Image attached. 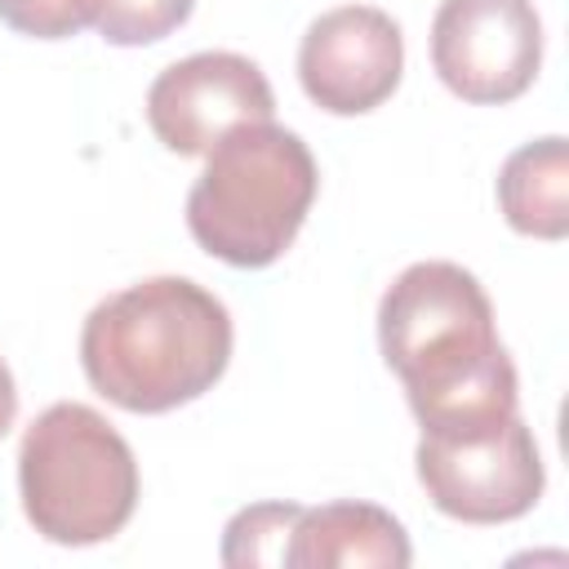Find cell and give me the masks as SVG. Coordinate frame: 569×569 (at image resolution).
<instances>
[{"mask_svg": "<svg viewBox=\"0 0 569 569\" xmlns=\"http://www.w3.org/2000/svg\"><path fill=\"white\" fill-rule=\"evenodd\" d=\"M378 347L422 436H489L516 418L520 382L493 302L458 262L405 267L378 302Z\"/></svg>", "mask_w": 569, "mask_h": 569, "instance_id": "6da1fadb", "label": "cell"}, {"mask_svg": "<svg viewBox=\"0 0 569 569\" xmlns=\"http://www.w3.org/2000/svg\"><path fill=\"white\" fill-rule=\"evenodd\" d=\"M231 360L222 298L187 276H151L102 298L80 329V365L98 396L129 413H169L204 396Z\"/></svg>", "mask_w": 569, "mask_h": 569, "instance_id": "7a4b0ae2", "label": "cell"}, {"mask_svg": "<svg viewBox=\"0 0 569 569\" xmlns=\"http://www.w3.org/2000/svg\"><path fill=\"white\" fill-rule=\"evenodd\" d=\"M320 191L307 142L284 124H240L209 156L187 191L196 244L231 267H271L302 231Z\"/></svg>", "mask_w": 569, "mask_h": 569, "instance_id": "3957f363", "label": "cell"}, {"mask_svg": "<svg viewBox=\"0 0 569 569\" xmlns=\"http://www.w3.org/2000/svg\"><path fill=\"white\" fill-rule=\"evenodd\" d=\"M18 493L40 538L93 547L129 525L138 507V458L98 409L58 400L22 431Z\"/></svg>", "mask_w": 569, "mask_h": 569, "instance_id": "277c9868", "label": "cell"}, {"mask_svg": "<svg viewBox=\"0 0 569 569\" xmlns=\"http://www.w3.org/2000/svg\"><path fill=\"white\" fill-rule=\"evenodd\" d=\"M418 480L436 511L467 525H507L538 507L547 471L520 413L489 436H422L413 449Z\"/></svg>", "mask_w": 569, "mask_h": 569, "instance_id": "5b68a950", "label": "cell"}, {"mask_svg": "<svg viewBox=\"0 0 569 569\" xmlns=\"http://www.w3.org/2000/svg\"><path fill=\"white\" fill-rule=\"evenodd\" d=\"M542 62L533 0H440L431 22V67L449 93L476 107L520 98Z\"/></svg>", "mask_w": 569, "mask_h": 569, "instance_id": "8992f818", "label": "cell"}, {"mask_svg": "<svg viewBox=\"0 0 569 569\" xmlns=\"http://www.w3.org/2000/svg\"><path fill=\"white\" fill-rule=\"evenodd\" d=\"M271 111L276 93L262 67L227 49L169 62L147 89V124L178 156H209L231 129L262 124Z\"/></svg>", "mask_w": 569, "mask_h": 569, "instance_id": "52a82bcc", "label": "cell"}, {"mask_svg": "<svg viewBox=\"0 0 569 569\" xmlns=\"http://www.w3.org/2000/svg\"><path fill=\"white\" fill-rule=\"evenodd\" d=\"M405 71V36L373 4L320 13L298 44V80L329 116H365L382 107Z\"/></svg>", "mask_w": 569, "mask_h": 569, "instance_id": "ba28073f", "label": "cell"}, {"mask_svg": "<svg viewBox=\"0 0 569 569\" xmlns=\"http://www.w3.org/2000/svg\"><path fill=\"white\" fill-rule=\"evenodd\" d=\"M413 560V547L405 538V525L373 507V502H325L302 507L284 565L293 569H405Z\"/></svg>", "mask_w": 569, "mask_h": 569, "instance_id": "9c48e42d", "label": "cell"}, {"mask_svg": "<svg viewBox=\"0 0 569 569\" xmlns=\"http://www.w3.org/2000/svg\"><path fill=\"white\" fill-rule=\"evenodd\" d=\"M498 204L520 236H569V147L565 138H538L507 156L498 173Z\"/></svg>", "mask_w": 569, "mask_h": 569, "instance_id": "30bf717a", "label": "cell"}, {"mask_svg": "<svg viewBox=\"0 0 569 569\" xmlns=\"http://www.w3.org/2000/svg\"><path fill=\"white\" fill-rule=\"evenodd\" d=\"M298 516H302L298 502H258V507L236 511L222 533V565H236V569L284 565Z\"/></svg>", "mask_w": 569, "mask_h": 569, "instance_id": "8fae6325", "label": "cell"}, {"mask_svg": "<svg viewBox=\"0 0 569 569\" xmlns=\"http://www.w3.org/2000/svg\"><path fill=\"white\" fill-rule=\"evenodd\" d=\"M196 0H84L89 27L120 49L156 44L191 18Z\"/></svg>", "mask_w": 569, "mask_h": 569, "instance_id": "7c38bea8", "label": "cell"}, {"mask_svg": "<svg viewBox=\"0 0 569 569\" xmlns=\"http://www.w3.org/2000/svg\"><path fill=\"white\" fill-rule=\"evenodd\" d=\"M0 22L31 40H67L89 27L84 0H0Z\"/></svg>", "mask_w": 569, "mask_h": 569, "instance_id": "4fadbf2b", "label": "cell"}, {"mask_svg": "<svg viewBox=\"0 0 569 569\" xmlns=\"http://www.w3.org/2000/svg\"><path fill=\"white\" fill-rule=\"evenodd\" d=\"M13 418H18V387H13L9 365L0 360V440H4V431L13 427Z\"/></svg>", "mask_w": 569, "mask_h": 569, "instance_id": "5bb4252c", "label": "cell"}]
</instances>
